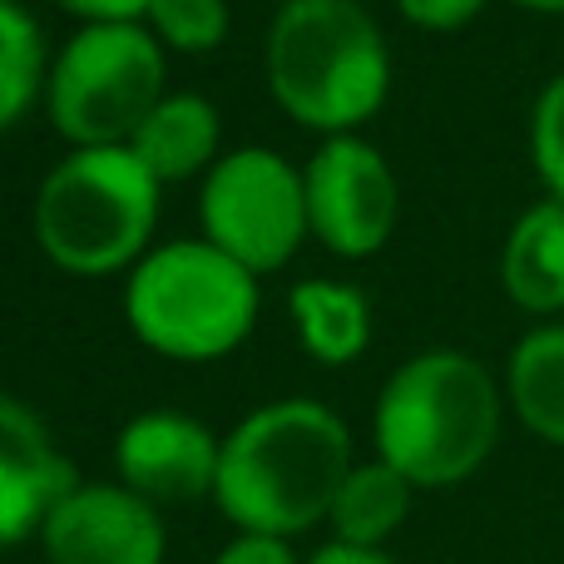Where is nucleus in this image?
Instances as JSON below:
<instances>
[{
	"mask_svg": "<svg viewBox=\"0 0 564 564\" xmlns=\"http://www.w3.org/2000/svg\"><path fill=\"white\" fill-rule=\"evenodd\" d=\"M312 564H391V560H381L377 550H357V545H327Z\"/></svg>",
	"mask_w": 564,
	"mask_h": 564,
	"instance_id": "23",
	"label": "nucleus"
},
{
	"mask_svg": "<svg viewBox=\"0 0 564 564\" xmlns=\"http://www.w3.org/2000/svg\"><path fill=\"white\" fill-rule=\"evenodd\" d=\"M496 387L470 357L431 351L391 377L377 401V446L411 486H451L496 446Z\"/></svg>",
	"mask_w": 564,
	"mask_h": 564,
	"instance_id": "2",
	"label": "nucleus"
},
{
	"mask_svg": "<svg viewBox=\"0 0 564 564\" xmlns=\"http://www.w3.org/2000/svg\"><path fill=\"white\" fill-rule=\"evenodd\" d=\"M59 6H69L95 25H134V15H144L154 0H59Z\"/></svg>",
	"mask_w": 564,
	"mask_h": 564,
	"instance_id": "21",
	"label": "nucleus"
},
{
	"mask_svg": "<svg viewBox=\"0 0 564 564\" xmlns=\"http://www.w3.org/2000/svg\"><path fill=\"white\" fill-rule=\"evenodd\" d=\"M307 224L332 253H377L397 224V184L377 149L332 139L307 164Z\"/></svg>",
	"mask_w": 564,
	"mask_h": 564,
	"instance_id": "8",
	"label": "nucleus"
},
{
	"mask_svg": "<svg viewBox=\"0 0 564 564\" xmlns=\"http://www.w3.org/2000/svg\"><path fill=\"white\" fill-rule=\"evenodd\" d=\"M480 6H486V0H401V15L426 30H456V25H466Z\"/></svg>",
	"mask_w": 564,
	"mask_h": 564,
	"instance_id": "20",
	"label": "nucleus"
},
{
	"mask_svg": "<svg viewBox=\"0 0 564 564\" xmlns=\"http://www.w3.org/2000/svg\"><path fill=\"white\" fill-rule=\"evenodd\" d=\"M268 79L292 119L351 129L387 99V45L357 0H288L268 35Z\"/></svg>",
	"mask_w": 564,
	"mask_h": 564,
	"instance_id": "3",
	"label": "nucleus"
},
{
	"mask_svg": "<svg viewBox=\"0 0 564 564\" xmlns=\"http://www.w3.org/2000/svg\"><path fill=\"white\" fill-rule=\"evenodd\" d=\"M159 214V178L134 149H79L45 178L35 234L69 273H115L144 248Z\"/></svg>",
	"mask_w": 564,
	"mask_h": 564,
	"instance_id": "4",
	"label": "nucleus"
},
{
	"mask_svg": "<svg viewBox=\"0 0 564 564\" xmlns=\"http://www.w3.org/2000/svg\"><path fill=\"white\" fill-rule=\"evenodd\" d=\"M129 322L154 351L208 361L234 351L253 327L258 288L243 263L214 243H169L129 278Z\"/></svg>",
	"mask_w": 564,
	"mask_h": 564,
	"instance_id": "5",
	"label": "nucleus"
},
{
	"mask_svg": "<svg viewBox=\"0 0 564 564\" xmlns=\"http://www.w3.org/2000/svg\"><path fill=\"white\" fill-rule=\"evenodd\" d=\"M506 288L520 307H564V204H540L506 243Z\"/></svg>",
	"mask_w": 564,
	"mask_h": 564,
	"instance_id": "13",
	"label": "nucleus"
},
{
	"mask_svg": "<svg viewBox=\"0 0 564 564\" xmlns=\"http://www.w3.org/2000/svg\"><path fill=\"white\" fill-rule=\"evenodd\" d=\"M292 317L317 361H351L371 337L367 302L357 288H332V282H302L292 288Z\"/></svg>",
	"mask_w": 564,
	"mask_h": 564,
	"instance_id": "14",
	"label": "nucleus"
},
{
	"mask_svg": "<svg viewBox=\"0 0 564 564\" xmlns=\"http://www.w3.org/2000/svg\"><path fill=\"white\" fill-rule=\"evenodd\" d=\"M50 564H159L164 525L134 490L79 486L45 520Z\"/></svg>",
	"mask_w": 564,
	"mask_h": 564,
	"instance_id": "9",
	"label": "nucleus"
},
{
	"mask_svg": "<svg viewBox=\"0 0 564 564\" xmlns=\"http://www.w3.org/2000/svg\"><path fill=\"white\" fill-rule=\"evenodd\" d=\"M510 391L525 426L564 446V327H545L520 341L510 361Z\"/></svg>",
	"mask_w": 564,
	"mask_h": 564,
	"instance_id": "16",
	"label": "nucleus"
},
{
	"mask_svg": "<svg viewBox=\"0 0 564 564\" xmlns=\"http://www.w3.org/2000/svg\"><path fill=\"white\" fill-rule=\"evenodd\" d=\"M347 426L317 401L253 411L218 456V506L248 535H292L332 516L351 476Z\"/></svg>",
	"mask_w": 564,
	"mask_h": 564,
	"instance_id": "1",
	"label": "nucleus"
},
{
	"mask_svg": "<svg viewBox=\"0 0 564 564\" xmlns=\"http://www.w3.org/2000/svg\"><path fill=\"white\" fill-rule=\"evenodd\" d=\"M218 564H292V555L273 535H243L238 545H228L224 555H218Z\"/></svg>",
	"mask_w": 564,
	"mask_h": 564,
	"instance_id": "22",
	"label": "nucleus"
},
{
	"mask_svg": "<svg viewBox=\"0 0 564 564\" xmlns=\"http://www.w3.org/2000/svg\"><path fill=\"white\" fill-rule=\"evenodd\" d=\"M149 15H154L159 35L178 50H214L228 35L224 0H154Z\"/></svg>",
	"mask_w": 564,
	"mask_h": 564,
	"instance_id": "18",
	"label": "nucleus"
},
{
	"mask_svg": "<svg viewBox=\"0 0 564 564\" xmlns=\"http://www.w3.org/2000/svg\"><path fill=\"white\" fill-rule=\"evenodd\" d=\"M218 144V115L208 99L198 95H178V99H159V109L144 119L129 149L139 154V164L169 184V178H188L198 164H208Z\"/></svg>",
	"mask_w": 564,
	"mask_h": 564,
	"instance_id": "12",
	"label": "nucleus"
},
{
	"mask_svg": "<svg viewBox=\"0 0 564 564\" xmlns=\"http://www.w3.org/2000/svg\"><path fill=\"white\" fill-rule=\"evenodd\" d=\"M40 85V30L15 0H0V129L30 105Z\"/></svg>",
	"mask_w": 564,
	"mask_h": 564,
	"instance_id": "17",
	"label": "nucleus"
},
{
	"mask_svg": "<svg viewBox=\"0 0 564 564\" xmlns=\"http://www.w3.org/2000/svg\"><path fill=\"white\" fill-rule=\"evenodd\" d=\"M218 456L198 421L174 411H149L119 436V470L144 500H198L218 486Z\"/></svg>",
	"mask_w": 564,
	"mask_h": 564,
	"instance_id": "10",
	"label": "nucleus"
},
{
	"mask_svg": "<svg viewBox=\"0 0 564 564\" xmlns=\"http://www.w3.org/2000/svg\"><path fill=\"white\" fill-rule=\"evenodd\" d=\"M406 506H411V480L381 460V466H361L347 476V486L337 490V506H332V525H337L341 545L371 550L401 525Z\"/></svg>",
	"mask_w": 564,
	"mask_h": 564,
	"instance_id": "15",
	"label": "nucleus"
},
{
	"mask_svg": "<svg viewBox=\"0 0 564 564\" xmlns=\"http://www.w3.org/2000/svg\"><path fill=\"white\" fill-rule=\"evenodd\" d=\"M535 164L545 174V184L555 188V198L564 204V79L540 95L535 109Z\"/></svg>",
	"mask_w": 564,
	"mask_h": 564,
	"instance_id": "19",
	"label": "nucleus"
},
{
	"mask_svg": "<svg viewBox=\"0 0 564 564\" xmlns=\"http://www.w3.org/2000/svg\"><path fill=\"white\" fill-rule=\"evenodd\" d=\"M164 59L149 30L89 25L65 45L50 79V115L59 134L85 149H119L159 109Z\"/></svg>",
	"mask_w": 564,
	"mask_h": 564,
	"instance_id": "6",
	"label": "nucleus"
},
{
	"mask_svg": "<svg viewBox=\"0 0 564 564\" xmlns=\"http://www.w3.org/2000/svg\"><path fill=\"white\" fill-rule=\"evenodd\" d=\"M520 6H530V10H564V0H520Z\"/></svg>",
	"mask_w": 564,
	"mask_h": 564,
	"instance_id": "24",
	"label": "nucleus"
},
{
	"mask_svg": "<svg viewBox=\"0 0 564 564\" xmlns=\"http://www.w3.org/2000/svg\"><path fill=\"white\" fill-rule=\"evenodd\" d=\"M75 490L69 460L20 401L0 397V545H15Z\"/></svg>",
	"mask_w": 564,
	"mask_h": 564,
	"instance_id": "11",
	"label": "nucleus"
},
{
	"mask_svg": "<svg viewBox=\"0 0 564 564\" xmlns=\"http://www.w3.org/2000/svg\"><path fill=\"white\" fill-rule=\"evenodd\" d=\"M204 228L248 273L282 268L307 228V184L268 149H238L204 188Z\"/></svg>",
	"mask_w": 564,
	"mask_h": 564,
	"instance_id": "7",
	"label": "nucleus"
}]
</instances>
